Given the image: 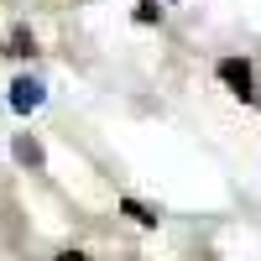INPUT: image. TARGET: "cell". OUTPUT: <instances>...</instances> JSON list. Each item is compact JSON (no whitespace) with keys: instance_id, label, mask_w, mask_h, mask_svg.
<instances>
[{"instance_id":"obj_1","label":"cell","mask_w":261,"mask_h":261,"mask_svg":"<svg viewBox=\"0 0 261 261\" xmlns=\"http://www.w3.org/2000/svg\"><path fill=\"white\" fill-rule=\"evenodd\" d=\"M42 99H47V89H42L37 79H16V84H11V110L27 115V110H37Z\"/></svg>"},{"instance_id":"obj_2","label":"cell","mask_w":261,"mask_h":261,"mask_svg":"<svg viewBox=\"0 0 261 261\" xmlns=\"http://www.w3.org/2000/svg\"><path fill=\"white\" fill-rule=\"evenodd\" d=\"M220 79H225V84H230V89L241 94V99H251V63L225 58V63H220Z\"/></svg>"},{"instance_id":"obj_3","label":"cell","mask_w":261,"mask_h":261,"mask_svg":"<svg viewBox=\"0 0 261 261\" xmlns=\"http://www.w3.org/2000/svg\"><path fill=\"white\" fill-rule=\"evenodd\" d=\"M16 157L27 162V167H42V146H37V141H27V136H21V141H16Z\"/></svg>"},{"instance_id":"obj_4","label":"cell","mask_w":261,"mask_h":261,"mask_svg":"<svg viewBox=\"0 0 261 261\" xmlns=\"http://www.w3.org/2000/svg\"><path fill=\"white\" fill-rule=\"evenodd\" d=\"M120 209H125V214H130V220H141V225H157V214H151V209H141V204H136V199H125V204H120Z\"/></svg>"},{"instance_id":"obj_5","label":"cell","mask_w":261,"mask_h":261,"mask_svg":"<svg viewBox=\"0 0 261 261\" xmlns=\"http://www.w3.org/2000/svg\"><path fill=\"white\" fill-rule=\"evenodd\" d=\"M6 53H11V58H27V53H32V37H27V32H16V37H11V47H6Z\"/></svg>"},{"instance_id":"obj_6","label":"cell","mask_w":261,"mask_h":261,"mask_svg":"<svg viewBox=\"0 0 261 261\" xmlns=\"http://www.w3.org/2000/svg\"><path fill=\"white\" fill-rule=\"evenodd\" d=\"M136 16H141V21H157L162 6H157V0H136Z\"/></svg>"},{"instance_id":"obj_7","label":"cell","mask_w":261,"mask_h":261,"mask_svg":"<svg viewBox=\"0 0 261 261\" xmlns=\"http://www.w3.org/2000/svg\"><path fill=\"white\" fill-rule=\"evenodd\" d=\"M58 261H89V256H79V251H68V256H58Z\"/></svg>"}]
</instances>
